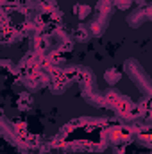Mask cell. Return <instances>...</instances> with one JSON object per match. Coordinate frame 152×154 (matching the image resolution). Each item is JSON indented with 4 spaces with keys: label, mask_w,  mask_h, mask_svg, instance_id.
<instances>
[{
    "label": "cell",
    "mask_w": 152,
    "mask_h": 154,
    "mask_svg": "<svg viewBox=\"0 0 152 154\" xmlns=\"http://www.w3.org/2000/svg\"><path fill=\"white\" fill-rule=\"evenodd\" d=\"M136 2H138V5H141V4H143L145 0H136Z\"/></svg>",
    "instance_id": "cell-3"
},
{
    "label": "cell",
    "mask_w": 152,
    "mask_h": 154,
    "mask_svg": "<svg viewBox=\"0 0 152 154\" xmlns=\"http://www.w3.org/2000/svg\"><path fill=\"white\" fill-rule=\"evenodd\" d=\"M106 79H108V81H111V82H116V81H118V77H120V74H118V72H116V70H113V72H111V74H109V72H108V74H106Z\"/></svg>",
    "instance_id": "cell-1"
},
{
    "label": "cell",
    "mask_w": 152,
    "mask_h": 154,
    "mask_svg": "<svg viewBox=\"0 0 152 154\" xmlns=\"http://www.w3.org/2000/svg\"><path fill=\"white\" fill-rule=\"evenodd\" d=\"M86 34H88V32H86V29H84V27H81V29H77V38H79V39H82V41H84V39L88 38Z\"/></svg>",
    "instance_id": "cell-2"
}]
</instances>
